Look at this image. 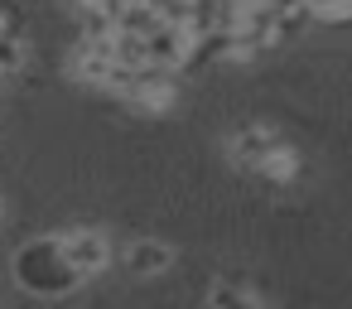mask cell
<instances>
[{
	"mask_svg": "<svg viewBox=\"0 0 352 309\" xmlns=\"http://www.w3.org/2000/svg\"><path fill=\"white\" fill-rule=\"evenodd\" d=\"M15 280H20L25 290H34V295H68V290H78L82 275L63 261L58 237H44V242L20 246V256H15Z\"/></svg>",
	"mask_w": 352,
	"mask_h": 309,
	"instance_id": "1",
	"label": "cell"
},
{
	"mask_svg": "<svg viewBox=\"0 0 352 309\" xmlns=\"http://www.w3.org/2000/svg\"><path fill=\"white\" fill-rule=\"evenodd\" d=\"M58 251H63V261H68L82 280L111 266V242H107V232H97V227H73V232H63V237H58Z\"/></svg>",
	"mask_w": 352,
	"mask_h": 309,
	"instance_id": "2",
	"label": "cell"
},
{
	"mask_svg": "<svg viewBox=\"0 0 352 309\" xmlns=\"http://www.w3.org/2000/svg\"><path fill=\"white\" fill-rule=\"evenodd\" d=\"M193 49H198V34H193V30H179V25H155V30L145 34L150 68H179Z\"/></svg>",
	"mask_w": 352,
	"mask_h": 309,
	"instance_id": "3",
	"label": "cell"
},
{
	"mask_svg": "<svg viewBox=\"0 0 352 309\" xmlns=\"http://www.w3.org/2000/svg\"><path fill=\"white\" fill-rule=\"evenodd\" d=\"M232 164H241V169H261L275 150H280V136L275 131H265V126H246V131H236L232 136Z\"/></svg>",
	"mask_w": 352,
	"mask_h": 309,
	"instance_id": "4",
	"label": "cell"
},
{
	"mask_svg": "<svg viewBox=\"0 0 352 309\" xmlns=\"http://www.w3.org/2000/svg\"><path fill=\"white\" fill-rule=\"evenodd\" d=\"M169 266H174V246H164V242H155V237H140V242L126 246V270H131V275H160V270H169Z\"/></svg>",
	"mask_w": 352,
	"mask_h": 309,
	"instance_id": "5",
	"label": "cell"
},
{
	"mask_svg": "<svg viewBox=\"0 0 352 309\" xmlns=\"http://www.w3.org/2000/svg\"><path fill=\"white\" fill-rule=\"evenodd\" d=\"M111 63H121V68H150V54H145V34H126V30H111Z\"/></svg>",
	"mask_w": 352,
	"mask_h": 309,
	"instance_id": "6",
	"label": "cell"
},
{
	"mask_svg": "<svg viewBox=\"0 0 352 309\" xmlns=\"http://www.w3.org/2000/svg\"><path fill=\"white\" fill-rule=\"evenodd\" d=\"M208 309H261V299H256L246 285L222 280V285H212V290H208Z\"/></svg>",
	"mask_w": 352,
	"mask_h": 309,
	"instance_id": "7",
	"label": "cell"
},
{
	"mask_svg": "<svg viewBox=\"0 0 352 309\" xmlns=\"http://www.w3.org/2000/svg\"><path fill=\"white\" fill-rule=\"evenodd\" d=\"M155 25H160V15L150 0H126V10L116 15V30H126V34H150Z\"/></svg>",
	"mask_w": 352,
	"mask_h": 309,
	"instance_id": "8",
	"label": "cell"
},
{
	"mask_svg": "<svg viewBox=\"0 0 352 309\" xmlns=\"http://www.w3.org/2000/svg\"><path fill=\"white\" fill-rule=\"evenodd\" d=\"M294 169H299V160H294L285 145H280V150H275V155L261 164V174H270V179H294Z\"/></svg>",
	"mask_w": 352,
	"mask_h": 309,
	"instance_id": "9",
	"label": "cell"
},
{
	"mask_svg": "<svg viewBox=\"0 0 352 309\" xmlns=\"http://www.w3.org/2000/svg\"><path fill=\"white\" fill-rule=\"evenodd\" d=\"M20 63H25V49H20V44H15L6 30H0V78H6V73H15Z\"/></svg>",
	"mask_w": 352,
	"mask_h": 309,
	"instance_id": "10",
	"label": "cell"
},
{
	"mask_svg": "<svg viewBox=\"0 0 352 309\" xmlns=\"http://www.w3.org/2000/svg\"><path fill=\"white\" fill-rule=\"evenodd\" d=\"M78 6H87V0H78Z\"/></svg>",
	"mask_w": 352,
	"mask_h": 309,
	"instance_id": "11",
	"label": "cell"
}]
</instances>
